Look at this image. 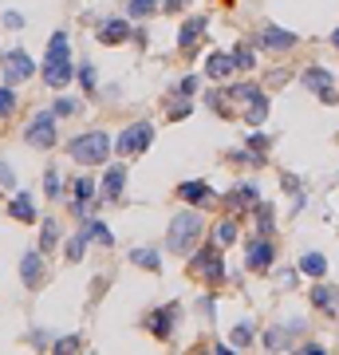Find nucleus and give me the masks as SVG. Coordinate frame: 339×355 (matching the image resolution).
<instances>
[{
    "label": "nucleus",
    "instance_id": "35",
    "mask_svg": "<svg viewBox=\"0 0 339 355\" xmlns=\"http://www.w3.org/2000/svg\"><path fill=\"white\" fill-rule=\"evenodd\" d=\"M55 237H60V233H55V221H44V249H51Z\"/></svg>",
    "mask_w": 339,
    "mask_h": 355
},
{
    "label": "nucleus",
    "instance_id": "2",
    "mask_svg": "<svg viewBox=\"0 0 339 355\" xmlns=\"http://www.w3.org/2000/svg\"><path fill=\"white\" fill-rule=\"evenodd\" d=\"M197 237H201V217H197L194 210H186L174 217V225H170V237H166V245H170V253H194Z\"/></svg>",
    "mask_w": 339,
    "mask_h": 355
},
{
    "label": "nucleus",
    "instance_id": "10",
    "mask_svg": "<svg viewBox=\"0 0 339 355\" xmlns=\"http://www.w3.org/2000/svg\"><path fill=\"white\" fill-rule=\"evenodd\" d=\"M253 273H264L268 265H273V245L264 241V237H257V241L249 245V260H244Z\"/></svg>",
    "mask_w": 339,
    "mask_h": 355
},
{
    "label": "nucleus",
    "instance_id": "20",
    "mask_svg": "<svg viewBox=\"0 0 339 355\" xmlns=\"http://www.w3.org/2000/svg\"><path fill=\"white\" fill-rule=\"evenodd\" d=\"M213 241H217V245H233V241H237V221L221 217V221L213 225Z\"/></svg>",
    "mask_w": 339,
    "mask_h": 355
},
{
    "label": "nucleus",
    "instance_id": "17",
    "mask_svg": "<svg viewBox=\"0 0 339 355\" xmlns=\"http://www.w3.org/2000/svg\"><path fill=\"white\" fill-rule=\"evenodd\" d=\"M8 213L20 217V221H36V201L28 194H16V197H12V206H8Z\"/></svg>",
    "mask_w": 339,
    "mask_h": 355
},
{
    "label": "nucleus",
    "instance_id": "38",
    "mask_svg": "<svg viewBox=\"0 0 339 355\" xmlns=\"http://www.w3.org/2000/svg\"><path fill=\"white\" fill-rule=\"evenodd\" d=\"M4 24H8V28H20V24H24V16H20V12H4Z\"/></svg>",
    "mask_w": 339,
    "mask_h": 355
},
{
    "label": "nucleus",
    "instance_id": "8",
    "mask_svg": "<svg viewBox=\"0 0 339 355\" xmlns=\"http://www.w3.org/2000/svg\"><path fill=\"white\" fill-rule=\"evenodd\" d=\"M304 87L312 91V95H320L323 103H339L336 83H331V75H327L323 67H307V71H304Z\"/></svg>",
    "mask_w": 339,
    "mask_h": 355
},
{
    "label": "nucleus",
    "instance_id": "1",
    "mask_svg": "<svg viewBox=\"0 0 339 355\" xmlns=\"http://www.w3.org/2000/svg\"><path fill=\"white\" fill-rule=\"evenodd\" d=\"M75 75L71 67V44H67V32H55L48 44V64H44V83L48 87H67V79Z\"/></svg>",
    "mask_w": 339,
    "mask_h": 355
},
{
    "label": "nucleus",
    "instance_id": "22",
    "mask_svg": "<svg viewBox=\"0 0 339 355\" xmlns=\"http://www.w3.org/2000/svg\"><path fill=\"white\" fill-rule=\"evenodd\" d=\"M130 260H134V265H142V269H150V273H158V269H162V260H158L154 249H138V253H130Z\"/></svg>",
    "mask_w": 339,
    "mask_h": 355
},
{
    "label": "nucleus",
    "instance_id": "40",
    "mask_svg": "<svg viewBox=\"0 0 339 355\" xmlns=\"http://www.w3.org/2000/svg\"><path fill=\"white\" fill-rule=\"evenodd\" d=\"M0 182H4V186H12V170H8V166H0Z\"/></svg>",
    "mask_w": 339,
    "mask_h": 355
},
{
    "label": "nucleus",
    "instance_id": "37",
    "mask_svg": "<svg viewBox=\"0 0 339 355\" xmlns=\"http://www.w3.org/2000/svg\"><path fill=\"white\" fill-rule=\"evenodd\" d=\"M71 347H79V336H67V339L55 343V352H71Z\"/></svg>",
    "mask_w": 339,
    "mask_h": 355
},
{
    "label": "nucleus",
    "instance_id": "16",
    "mask_svg": "<svg viewBox=\"0 0 339 355\" xmlns=\"http://www.w3.org/2000/svg\"><path fill=\"white\" fill-rule=\"evenodd\" d=\"M123 182H127V170H123V166H111L107 178H103V197H118L123 194Z\"/></svg>",
    "mask_w": 339,
    "mask_h": 355
},
{
    "label": "nucleus",
    "instance_id": "11",
    "mask_svg": "<svg viewBox=\"0 0 339 355\" xmlns=\"http://www.w3.org/2000/svg\"><path fill=\"white\" fill-rule=\"evenodd\" d=\"M201 32H205V20H201V16H197V20H186V24H181V36H178V48L181 51L197 48V44H201Z\"/></svg>",
    "mask_w": 339,
    "mask_h": 355
},
{
    "label": "nucleus",
    "instance_id": "25",
    "mask_svg": "<svg viewBox=\"0 0 339 355\" xmlns=\"http://www.w3.org/2000/svg\"><path fill=\"white\" fill-rule=\"evenodd\" d=\"M87 241H91L87 233H75V237L67 241V260H83V249H87Z\"/></svg>",
    "mask_w": 339,
    "mask_h": 355
},
{
    "label": "nucleus",
    "instance_id": "4",
    "mask_svg": "<svg viewBox=\"0 0 339 355\" xmlns=\"http://www.w3.org/2000/svg\"><path fill=\"white\" fill-rule=\"evenodd\" d=\"M150 143H154V127H150V123H134V127H127L118 134V154H123V158H134V154H142Z\"/></svg>",
    "mask_w": 339,
    "mask_h": 355
},
{
    "label": "nucleus",
    "instance_id": "28",
    "mask_svg": "<svg viewBox=\"0 0 339 355\" xmlns=\"http://www.w3.org/2000/svg\"><path fill=\"white\" fill-rule=\"evenodd\" d=\"M257 229H260V233H268V229H273V206H257Z\"/></svg>",
    "mask_w": 339,
    "mask_h": 355
},
{
    "label": "nucleus",
    "instance_id": "33",
    "mask_svg": "<svg viewBox=\"0 0 339 355\" xmlns=\"http://www.w3.org/2000/svg\"><path fill=\"white\" fill-rule=\"evenodd\" d=\"M75 111H79V103H75V99H55V114H75Z\"/></svg>",
    "mask_w": 339,
    "mask_h": 355
},
{
    "label": "nucleus",
    "instance_id": "34",
    "mask_svg": "<svg viewBox=\"0 0 339 355\" xmlns=\"http://www.w3.org/2000/svg\"><path fill=\"white\" fill-rule=\"evenodd\" d=\"M233 343H237V347H244V343H253V328H249V323H241V328L233 332Z\"/></svg>",
    "mask_w": 339,
    "mask_h": 355
},
{
    "label": "nucleus",
    "instance_id": "27",
    "mask_svg": "<svg viewBox=\"0 0 339 355\" xmlns=\"http://www.w3.org/2000/svg\"><path fill=\"white\" fill-rule=\"evenodd\" d=\"M12 111H16V95H12L8 87H0V119H4V114H12Z\"/></svg>",
    "mask_w": 339,
    "mask_h": 355
},
{
    "label": "nucleus",
    "instance_id": "21",
    "mask_svg": "<svg viewBox=\"0 0 339 355\" xmlns=\"http://www.w3.org/2000/svg\"><path fill=\"white\" fill-rule=\"evenodd\" d=\"M260 190L257 186H237V190H233V197H229V201H233V206H257L260 201Z\"/></svg>",
    "mask_w": 339,
    "mask_h": 355
},
{
    "label": "nucleus",
    "instance_id": "6",
    "mask_svg": "<svg viewBox=\"0 0 339 355\" xmlns=\"http://www.w3.org/2000/svg\"><path fill=\"white\" fill-rule=\"evenodd\" d=\"M24 143H28V146H40V150L55 143V114H48V111L36 114L32 123H28V130H24Z\"/></svg>",
    "mask_w": 339,
    "mask_h": 355
},
{
    "label": "nucleus",
    "instance_id": "14",
    "mask_svg": "<svg viewBox=\"0 0 339 355\" xmlns=\"http://www.w3.org/2000/svg\"><path fill=\"white\" fill-rule=\"evenodd\" d=\"M127 36H130V24H127V20H107V24L99 28V40H103V44H123Z\"/></svg>",
    "mask_w": 339,
    "mask_h": 355
},
{
    "label": "nucleus",
    "instance_id": "36",
    "mask_svg": "<svg viewBox=\"0 0 339 355\" xmlns=\"http://www.w3.org/2000/svg\"><path fill=\"white\" fill-rule=\"evenodd\" d=\"M178 91H181V95H194V91H197V75H186Z\"/></svg>",
    "mask_w": 339,
    "mask_h": 355
},
{
    "label": "nucleus",
    "instance_id": "39",
    "mask_svg": "<svg viewBox=\"0 0 339 355\" xmlns=\"http://www.w3.org/2000/svg\"><path fill=\"white\" fill-rule=\"evenodd\" d=\"M79 79H83V87H95V71H91V67H83Z\"/></svg>",
    "mask_w": 339,
    "mask_h": 355
},
{
    "label": "nucleus",
    "instance_id": "13",
    "mask_svg": "<svg viewBox=\"0 0 339 355\" xmlns=\"http://www.w3.org/2000/svg\"><path fill=\"white\" fill-rule=\"evenodd\" d=\"M260 44H264L268 51H288L292 44H296V36H292V32H284V28H264Z\"/></svg>",
    "mask_w": 339,
    "mask_h": 355
},
{
    "label": "nucleus",
    "instance_id": "24",
    "mask_svg": "<svg viewBox=\"0 0 339 355\" xmlns=\"http://www.w3.org/2000/svg\"><path fill=\"white\" fill-rule=\"evenodd\" d=\"M300 269H304L307 276H323V273H327V260H323L320 253H307V257L300 260Z\"/></svg>",
    "mask_w": 339,
    "mask_h": 355
},
{
    "label": "nucleus",
    "instance_id": "15",
    "mask_svg": "<svg viewBox=\"0 0 339 355\" xmlns=\"http://www.w3.org/2000/svg\"><path fill=\"white\" fill-rule=\"evenodd\" d=\"M178 197L181 201H190V206H201V201H210L213 197V190L205 186V182H186V186L178 190Z\"/></svg>",
    "mask_w": 339,
    "mask_h": 355
},
{
    "label": "nucleus",
    "instance_id": "41",
    "mask_svg": "<svg viewBox=\"0 0 339 355\" xmlns=\"http://www.w3.org/2000/svg\"><path fill=\"white\" fill-rule=\"evenodd\" d=\"M166 8H181V0H170V4H166Z\"/></svg>",
    "mask_w": 339,
    "mask_h": 355
},
{
    "label": "nucleus",
    "instance_id": "32",
    "mask_svg": "<svg viewBox=\"0 0 339 355\" xmlns=\"http://www.w3.org/2000/svg\"><path fill=\"white\" fill-rule=\"evenodd\" d=\"M44 182H48V197H64V194H60V170H55V166L48 170V178H44Z\"/></svg>",
    "mask_w": 339,
    "mask_h": 355
},
{
    "label": "nucleus",
    "instance_id": "19",
    "mask_svg": "<svg viewBox=\"0 0 339 355\" xmlns=\"http://www.w3.org/2000/svg\"><path fill=\"white\" fill-rule=\"evenodd\" d=\"M264 114H268V99L257 91L253 103H249V111H244V119H249V127H260V123H264Z\"/></svg>",
    "mask_w": 339,
    "mask_h": 355
},
{
    "label": "nucleus",
    "instance_id": "29",
    "mask_svg": "<svg viewBox=\"0 0 339 355\" xmlns=\"http://www.w3.org/2000/svg\"><path fill=\"white\" fill-rule=\"evenodd\" d=\"M284 339H288V332H284V328H273V332L264 336V343H268L273 352H280V347H284Z\"/></svg>",
    "mask_w": 339,
    "mask_h": 355
},
{
    "label": "nucleus",
    "instance_id": "18",
    "mask_svg": "<svg viewBox=\"0 0 339 355\" xmlns=\"http://www.w3.org/2000/svg\"><path fill=\"white\" fill-rule=\"evenodd\" d=\"M40 273H44L40 253H24V260H20V276H24V284H36V280H40Z\"/></svg>",
    "mask_w": 339,
    "mask_h": 355
},
{
    "label": "nucleus",
    "instance_id": "42",
    "mask_svg": "<svg viewBox=\"0 0 339 355\" xmlns=\"http://www.w3.org/2000/svg\"><path fill=\"white\" fill-rule=\"evenodd\" d=\"M331 44H336V48H339V32H336V36H331Z\"/></svg>",
    "mask_w": 339,
    "mask_h": 355
},
{
    "label": "nucleus",
    "instance_id": "31",
    "mask_svg": "<svg viewBox=\"0 0 339 355\" xmlns=\"http://www.w3.org/2000/svg\"><path fill=\"white\" fill-rule=\"evenodd\" d=\"M233 60H237V71H249V67H253V51L237 48V51H233Z\"/></svg>",
    "mask_w": 339,
    "mask_h": 355
},
{
    "label": "nucleus",
    "instance_id": "26",
    "mask_svg": "<svg viewBox=\"0 0 339 355\" xmlns=\"http://www.w3.org/2000/svg\"><path fill=\"white\" fill-rule=\"evenodd\" d=\"M312 300H316L320 308H331V304H336V292H331V289H320V284H316V289H312Z\"/></svg>",
    "mask_w": 339,
    "mask_h": 355
},
{
    "label": "nucleus",
    "instance_id": "7",
    "mask_svg": "<svg viewBox=\"0 0 339 355\" xmlns=\"http://www.w3.org/2000/svg\"><path fill=\"white\" fill-rule=\"evenodd\" d=\"M194 273H201L210 284H225V260L217 257V249H197L194 253Z\"/></svg>",
    "mask_w": 339,
    "mask_h": 355
},
{
    "label": "nucleus",
    "instance_id": "12",
    "mask_svg": "<svg viewBox=\"0 0 339 355\" xmlns=\"http://www.w3.org/2000/svg\"><path fill=\"white\" fill-rule=\"evenodd\" d=\"M210 79H225L229 71H237V60H233V51H213L210 56Z\"/></svg>",
    "mask_w": 339,
    "mask_h": 355
},
{
    "label": "nucleus",
    "instance_id": "3",
    "mask_svg": "<svg viewBox=\"0 0 339 355\" xmlns=\"http://www.w3.org/2000/svg\"><path fill=\"white\" fill-rule=\"evenodd\" d=\"M107 150H111V138L103 130H87V134L67 143V154L75 162H83V166H99V162L107 158Z\"/></svg>",
    "mask_w": 339,
    "mask_h": 355
},
{
    "label": "nucleus",
    "instance_id": "9",
    "mask_svg": "<svg viewBox=\"0 0 339 355\" xmlns=\"http://www.w3.org/2000/svg\"><path fill=\"white\" fill-rule=\"evenodd\" d=\"M174 316H178V304H166V308H158V312H150V332L158 339H170L174 336Z\"/></svg>",
    "mask_w": 339,
    "mask_h": 355
},
{
    "label": "nucleus",
    "instance_id": "5",
    "mask_svg": "<svg viewBox=\"0 0 339 355\" xmlns=\"http://www.w3.org/2000/svg\"><path fill=\"white\" fill-rule=\"evenodd\" d=\"M0 67H4V79H8V83H24L36 71L32 56H28V51H20V48L4 51V56H0Z\"/></svg>",
    "mask_w": 339,
    "mask_h": 355
},
{
    "label": "nucleus",
    "instance_id": "30",
    "mask_svg": "<svg viewBox=\"0 0 339 355\" xmlns=\"http://www.w3.org/2000/svg\"><path fill=\"white\" fill-rule=\"evenodd\" d=\"M154 12V0H130V16H150Z\"/></svg>",
    "mask_w": 339,
    "mask_h": 355
},
{
    "label": "nucleus",
    "instance_id": "23",
    "mask_svg": "<svg viewBox=\"0 0 339 355\" xmlns=\"http://www.w3.org/2000/svg\"><path fill=\"white\" fill-rule=\"evenodd\" d=\"M83 233H87L91 241H103V245H111V241H114V237H111V229L103 225L99 217H95V221H87V225H83Z\"/></svg>",
    "mask_w": 339,
    "mask_h": 355
}]
</instances>
